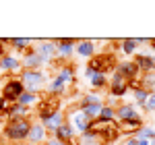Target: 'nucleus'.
I'll return each instance as SVG.
<instances>
[{
    "label": "nucleus",
    "instance_id": "nucleus-1",
    "mask_svg": "<svg viewBox=\"0 0 155 145\" xmlns=\"http://www.w3.org/2000/svg\"><path fill=\"white\" fill-rule=\"evenodd\" d=\"M33 122L29 118H19V120H8L2 129V135L4 139L12 141L15 145H21L23 141H27V135H29V129H31Z\"/></svg>",
    "mask_w": 155,
    "mask_h": 145
},
{
    "label": "nucleus",
    "instance_id": "nucleus-2",
    "mask_svg": "<svg viewBox=\"0 0 155 145\" xmlns=\"http://www.w3.org/2000/svg\"><path fill=\"white\" fill-rule=\"evenodd\" d=\"M19 81L25 85V91L39 96V89L46 83V75L41 71H25L23 69V71L19 72Z\"/></svg>",
    "mask_w": 155,
    "mask_h": 145
},
{
    "label": "nucleus",
    "instance_id": "nucleus-3",
    "mask_svg": "<svg viewBox=\"0 0 155 145\" xmlns=\"http://www.w3.org/2000/svg\"><path fill=\"white\" fill-rule=\"evenodd\" d=\"M91 71L95 72H104V75H107V72L116 71V58L112 56V54H95L93 58H89V64H87Z\"/></svg>",
    "mask_w": 155,
    "mask_h": 145
},
{
    "label": "nucleus",
    "instance_id": "nucleus-4",
    "mask_svg": "<svg viewBox=\"0 0 155 145\" xmlns=\"http://www.w3.org/2000/svg\"><path fill=\"white\" fill-rule=\"evenodd\" d=\"M25 91V85L19 81V77H11V79H6V83L2 85V93L0 96L4 97V102H8V104H17V99L19 96Z\"/></svg>",
    "mask_w": 155,
    "mask_h": 145
},
{
    "label": "nucleus",
    "instance_id": "nucleus-5",
    "mask_svg": "<svg viewBox=\"0 0 155 145\" xmlns=\"http://www.w3.org/2000/svg\"><path fill=\"white\" fill-rule=\"evenodd\" d=\"M33 50L37 52V56L41 58V62L48 64V66H52V62L56 60V42L54 39H44Z\"/></svg>",
    "mask_w": 155,
    "mask_h": 145
},
{
    "label": "nucleus",
    "instance_id": "nucleus-6",
    "mask_svg": "<svg viewBox=\"0 0 155 145\" xmlns=\"http://www.w3.org/2000/svg\"><path fill=\"white\" fill-rule=\"evenodd\" d=\"M107 87H110V96L112 97H122L128 91V81L120 75V72H112V77L107 79Z\"/></svg>",
    "mask_w": 155,
    "mask_h": 145
},
{
    "label": "nucleus",
    "instance_id": "nucleus-7",
    "mask_svg": "<svg viewBox=\"0 0 155 145\" xmlns=\"http://www.w3.org/2000/svg\"><path fill=\"white\" fill-rule=\"evenodd\" d=\"M116 72H120L128 83L132 81H139V77H141V71H139V66L134 64L132 60H122V62H116Z\"/></svg>",
    "mask_w": 155,
    "mask_h": 145
},
{
    "label": "nucleus",
    "instance_id": "nucleus-8",
    "mask_svg": "<svg viewBox=\"0 0 155 145\" xmlns=\"http://www.w3.org/2000/svg\"><path fill=\"white\" fill-rule=\"evenodd\" d=\"M54 42H56V58H58V62H66L74 54L77 39H54Z\"/></svg>",
    "mask_w": 155,
    "mask_h": 145
},
{
    "label": "nucleus",
    "instance_id": "nucleus-9",
    "mask_svg": "<svg viewBox=\"0 0 155 145\" xmlns=\"http://www.w3.org/2000/svg\"><path fill=\"white\" fill-rule=\"evenodd\" d=\"M141 114L134 104H118L116 106V122H126V120H139Z\"/></svg>",
    "mask_w": 155,
    "mask_h": 145
},
{
    "label": "nucleus",
    "instance_id": "nucleus-10",
    "mask_svg": "<svg viewBox=\"0 0 155 145\" xmlns=\"http://www.w3.org/2000/svg\"><path fill=\"white\" fill-rule=\"evenodd\" d=\"M41 66H44V62H41V58L37 56V52L33 48L23 52V56H21V69H25V71H41Z\"/></svg>",
    "mask_w": 155,
    "mask_h": 145
},
{
    "label": "nucleus",
    "instance_id": "nucleus-11",
    "mask_svg": "<svg viewBox=\"0 0 155 145\" xmlns=\"http://www.w3.org/2000/svg\"><path fill=\"white\" fill-rule=\"evenodd\" d=\"M52 137L54 139H58V141H62V143H68V145H72L74 143V137H77V131L72 129V124L68 120L66 122H62L58 129L52 133Z\"/></svg>",
    "mask_w": 155,
    "mask_h": 145
},
{
    "label": "nucleus",
    "instance_id": "nucleus-12",
    "mask_svg": "<svg viewBox=\"0 0 155 145\" xmlns=\"http://www.w3.org/2000/svg\"><path fill=\"white\" fill-rule=\"evenodd\" d=\"M0 71L4 72H21L23 69H21V56L19 54H6V56H2V60H0Z\"/></svg>",
    "mask_w": 155,
    "mask_h": 145
},
{
    "label": "nucleus",
    "instance_id": "nucleus-13",
    "mask_svg": "<svg viewBox=\"0 0 155 145\" xmlns=\"http://www.w3.org/2000/svg\"><path fill=\"white\" fill-rule=\"evenodd\" d=\"M71 124H72V129H74V131L85 133V131H89L91 120L83 114V110H81V108H74V110H72V114H71Z\"/></svg>",
    "mask_w": 155,
    "mask_h": 145
},
{
    "label": "nucleus",
    "instance_id": "nucleus-14",
    "mask_svg": "<svg viewBox=\"0 0 155 145\" xmlns=\"http://www.w3.org/2000/svg\"><path fill=\"white\" fill-rule=\"evenodd\" d=\"M46 139H48V131L35 122V124H31V129H29V135H27V143H33V145H44L46 143Z\"/></svg>",
    "mask_w": 155,
    "mask_h": 145
},
{
    "label": "nucleus",
    "instance_id": "nucleus-15",
    "mask_svg": "<svg viewBox=\"0 0 155 145\" xmlns=\"http://www.w3.org/2000/svg\"><path fill=\"white\" fill-rule=\"evenodd\" d=\"M74 54H79L81 58H93L95 56V42L93 39H77Z\"/></svg>",
    "mask_w": 155,
    "mask_h": 145
},
{
    "label": "nucleus",
    "instance_id": "nucleus-16",
    "mask_svg": "<svg viewBox=\"0 0 155 145\" xmlns=\"http://www.w3.org/2000/svg\"><path fill=\"white\" fill-rule=\"evenodd\" d=\"M62 122H66V118H64V114H62V112H54V114H50L48 118H44V120H39V124H41V126H44V129H46V131H48V133H54V131H56V129H58L60 124H62Z\"/></svg>",
    "mask_w": 155,
    "mask_h": 145
},
{
    "label": "nucleus",
    "instance_id": "nucleus-17",
    "mask_svg": "<svg viewBox=\"0 0 155 145\" xmlns=\"http://www.w3.org/2000/svg\"><path fill=\"white\" fill-rule=\"evenodd\" d=\"M56 77H58V79L66 85V87H68V85H72V83H74V66H72V64H62V66H58Z\"/></svg>",
    "mask_w": 155,
    "mask_h": 145
},
{
    "label": "nucleus",
    "instance_id": "nucleus-18",
    "mask_svg": "<svg viewBox=\"0 0 155 145\" xmlns=\"http://www.w3.org/2000/svg\"><path fill=\"white\" fill-rule=\"evenodd\" d=\"M141 126H143V118H139V120L118 122V131H120V135H128V137H132V135L137 133Z\"/></svg>",
    "mask_w": 155,
    "mask_h": 145
},
{
    "label": "nucleus",
    "instance_id": "nucleus-19",
    "mask_svg": "<svg viewBox=\"0 0 155 145\" xmlns=\"http://www.w3.org/2000/svg\"><path fill=\"white\" fill-rule=\"evenodd\" d=\"M46 91H48V96H54V97L62 96V93L66 91V85L62 83L58 77H52V79H50V83L46 85Z\"/></svg>",
    "mask_w": 155,
    "mask_h": 145
},
{
    "label": "nucleus",
    "instance_id": "nucleus-20",
    "mask_svg": "<svg viewBox=\"0 0 155 145\" xmlns=\"http://www.w3.org/2000/svg\"><path fill=\"white\" fill-rule=\"evenodd\" d=\"M118 46H120V50H122V54H126V56H134V54H137V50H139V44H137V39H134V37L120 39Z\"/></svg>",
    "mask_w": 155,
    "mask_h": 145
},
{
    "label": "nucleus",
    "instance_id": "nucleus-21",
    "mask_svg": "<svg viewBox=\"0 0 155 145\" xmlns=\"http://www.w3.org/2000/svg\"><path fill=\"white\" fill-rule=\"evenodd\" d=\"M134 64L139 66L141 72H149L151 71V54H134Z\"/></svg>",
    "mask_w": 155,
    "mask_h": 145
},
{
    "label": "nucleus",
    "instance_id": "nucleus-22",
    "mask_svg": "<svg viewBox=\"0 0 155 145\" xmlns=\"http://www.w3.org/2000/svg\"><path fill=\"white\" fill-rule=\"evenodd\" d=\"M39 99H41V96H37V93H29V91H23V93L19 96V99H17V104H21V106H25V108H31L33 104H39Z\"/></svg>",
    "mask_w": 155,
    "mask_h": 145
},
{
    "label": "nucleus",
    "instance_id": "nucleus-23",
    "mask_svg": "<svg viewBox=\"0 0 155 145\" xmlns=\"http://www.w3.org/2000/svg\"><path fill=\"white\" fill-rule=\"evenodd\" d=\"M89 83H91L93 89H104V87H107V75H104V72H93L91 79H89Z\"/></svg>",
    "mask_w": 155,
    "mask_h": 145
},
{
    "label": "nucleus",
    "instance_id": "nucleus-24",
    "mask_svg": "<svg viewBox=\"0 0 155 145\" xmlns=\"http://www.w3.org/2000/svg\"><path fill=\"white\" fill-rule=\"evenodd\" d=\"M130 91H132V96H134V104L143 108V104H145V99H147V96H149V91H147V89H143L141 85L130 87Z\"/></svg>",
    "mask_w": 155,
    "mask_h": 145
},
{
    "label": "nucleus",
    "instance_id": "nucleus-25",
    "mask_svg": "<svg viewBox=\"0 0 155 145\" xmlns=\"http://www.w3.org/2000/svg\"><path fill=\"white\" fill-rule=\"evenodd\" d=\"M91 104H104V97L97 96V93H85L79 102V108H85V106H91Z\"/></svg>",
    "mask_w": 155,
    "mask_h": 145
},
{
    "label": "nucleus",
    "instance_id": "nucleus-26",
    "mask_svg": "<svg viewBox=\"0 0 155 145\" xmlns=\"http://www.w3.org/2000/svg\"><path fill=\"white\" fill-rule=\"evenodd\" d=\"M101 108H104V104H91V106H85V108H81V110H83V114L89 118V120H97Z\"/></svg>",
    "mask_w": 155,
    "mask_h": 145
},
{
    "label": "nucleus",
    "instance_id": "nucleus-27",
    "mask_svg": "<svg viewBox=\"0 0 155 145\" xmlns=\"http://www.w3.org/2000/svg\"><path fill=\"white\" fill-rule=\"evenodd\" d=\"M132 137H134V139H149V141H151V139H155V129H153V126L143 124V126L132 135Z\"/></svg>",
    "mask_w": 155,
    "mask_h": 145
},
{
    "label": "nucleus",
    "instance_id": "nucleus-28",
    "mask_svg": "<svg viewBox=\"0 0 155 145\" xmlns=\"http://www.w3.org/2000/svg\"><path fill=\"white\" fill-rule=\"evenodd\" d=\"M97 118H99V120H104V122H112V120H116V110L110 108V106H104Z\"/></svg>",
    "mask_w": 155,
    "mask_h": 145
},
{
    "label": "nucleus",
    "instance_id": "nucleus-29",
    "mask_svg": "<svg viewBox=\"0 0 155 145\" xmlns=\"http://www.w3.org/2000/svg\"><path fill=\"white\" fill-rule=\"evenodd\" d=\"M79 143H99V137H97L93 131H85V133H81V137H79Z\"/></svg>",
    "mask_w": 155,
    "mask_h": 145
},
{
    "label": "nucleus",
    "instance_id": "nucleus-30",
    "mask_svg": "<svg viewBox=\"0 0 155 145\" xmlns=\"http://www.w3.org/2000/svg\"><path fill=\"white\" fill-rule=\"evenodd\" d=\"M143 108L147 110V112H155V93H149V96H147Z\"/></svg>",
    "mask_w": 155,
    "mask_h": 145
},
{
    "label": "nucleus",
    "instance_id": "nucleus-31",
    "mask_svg": "<svg viewBox=\"0 0 155 145\" xmlns=\"http://www.w3.org/2000/svg\"><path fill=\"white\" fill-rule=\"evenodd\" d=\"M44 145H68V143H62V141H58V139H54V137H48Z\"/></svg>",
    "mask_w": 155,
    "mask_h": 145
},
{
    "label": "nucleus",
    "instance_id": "nucleus-32",
    "mask_svg": "<svg viewBox=\"0 0 155 145\" xmlns=\"http://www.w3.org/2000/svg\"><path fill=\"white\" fill-rule=\"evenodd\" d=\"M8 106H11V104H8V102H4V97L0 96V114H2V112H6Z\"/></svg>",
    "mask_w": 155,
    "mask_h": 145
},
{
    "label": "nucleus",
    "instance_id": "nucleus-33",
    "mask_svg": "<svg viewBox=\"0 0 155 145\" xmlns=\"http://www.w3.org/2000/svg\"><path fill=\"white\" fill-rule=\"evenodd\" d=\"M6 54H8V52H6V46H4V44H2V39H0V58H2V56H6Z\"/></svg>",
    "mask_w": 155,
    "mask_h": 145
},
{
    "label": "nucleus",
    "instance_id": "nucleus-34",
    "mask_svg": "<svg viewBox=\"0 0 155 145\" xmlns=\"http://www.w3.org/2000/svg\"><path fill=\"white\" fill-rule=\"evenodd\" d=\"M137 39V44L141 46V44H149V37H134Z\"/></svg>",
    "mask_w": 155,
    "mask_h": 145
},
{
    "label": "nucleus",
    "instance_id": "nucleus-35",
    "mask_svg": "<svg viewBox=\"0 0 155 145\" xmlns=\"http://www.w3.org/2000/svg\"><path fill=\"white\" fill-rule=\"evenodd\" d=\"M93 72H95V71H91L89 66H85V77H87V79H91V75H93Z\"/></svg>",
    "mask_w": 155,
    "mask_h": 145
},
{
    "label": "nucleus",
    "instance_id": "nucleus-36",
    "mask_svg": "<svg viewBox=\"0 0 155 145\" xmlns=\"http://www.w3.org/2000/svg\"><path fill=\"white\" fill-rule=\"evenodd\" d=\"M124 145H137V139H134V137H128V139H126V143Z\"/></svg>",
    "mask_w": 155,
    "mask_h": 145
},
{
    "label": "nucleus",
    "instance_id": "nucleus-37",
    "mask_svg": "<svg viewBox=\"0 0 155 145\" xmlns=\"http://www.w3.org/2000/svg\"><path fill=\"white\" fill-rule=\"evenodd\" d=\"M151 71H155V54H151Z\"/></svg>",
    "mask_w": 155,
    "mask_h": 145
},
{
    "label": "nucleus",
    "instance_id": "nucleus-38",
    "mask_svg": "<svg viewBox=\"0 0 155 145\" xmlns=\"http://www.w3.org/2000/svg\"><path fill=\"white\" fill-rule=\"evenodd\" d=\"M149 46H151V48L155 50V37H151V39H149Z\"/></svg>",
    "mask_w": 155,
    "mask_h": 145
},
{
    "label": "nucleus",
    "instance_id": "nucleus-39",
    "mask_svg": "<svg viewBox=\"0 0 155 145\" xmlns=\"http://www.w3.org/2000/svg\"><path fill=\"white\" fill-rule=\"evenodd\" d=\"M21 145H33V143H21Z\"/></svg>",
    "mask_w": 155,
    "mask_h": 145
},
{
    "label": "nucleus",
    "instance_id": "nucleus-40",
    "mask_svg": "<svg viewBox=\"0 0 155 145\" xmlns=\"http://www.w3.org/2000/svg\"><path fill=\"white\" fill-rule=\"evenodd\" d=\"M0 60H2V58H0Z\"/></svg>",
    "mask_w": 155,
    "mask_h": 145
}]
</instances>
